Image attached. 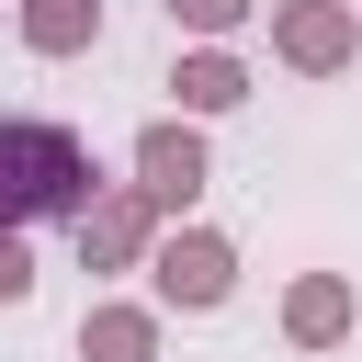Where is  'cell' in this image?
Wrapping results in <instances>:
<instances>
[{"instance_id": "4", "label": "cell", "mask_w": 362, "mask_h": 362, "mask_svg": "<svg viewBox=\"0 0 362 362\" xmlns=\"http://www.w3.org/2000/svg\"><path fill=\"white\" fill-rule=\"evenodd\" d=\"M260 23H272V57L294 79H339L362 57V11L351 0H260Z\"/></svg>"}, {"instance_id": "8", "label": "cell", "mask_w": 362, "mask_h": 362, "mask_svg": "<svg viewBox=\"0 0 362 362\" xmlns=\"http://www.w3.org/2000/svg\"><path fill=\"white\" fill-rule=\"evenodd\" d=\"M249 90H260V79H249V57H238V45H181V57H170V102H181L192 124L238 113Z\"/></svg>"}, {"instance_id": "7", "label": "cell", "mask_w": 362, "mask_h": 362, "mask_svg": "<svg viewBox=\"0 0 362 362\" xmlns=\"http://www.w3.org/2000/svg\"><path fill=\"white\" fill-rule=\"evenodd\" d=\"M158 328H170V305L147 294H90L79 305V362H158Z\"/></svg>"}, {"instance_id": "12", "label": "cell", "mask_w": 362, "mask_h": 362, "mask_svg": "<svg viewBox=\"0 0 362 362\" xmlns=\"http://www.w3.org/2000/svg\"><path fill=\"white\" fill-rule=\"evenodd\" d=\"M351 11H362V0H351Z\"/></svg>"}, {"instance_id": "2", "label": "cell", "mask_w": 362, "mask_h": 362, "mask_svg": "<svg viewBox=\"0 0 362 362\" xmlns=\"http://www.w3.org/2000/svg\"><path fill=\"white\" fill-rule=\"evenodd\" d=\"M147 294L170 305V317H215L226 294H238V238L226 226H158V249H147Z\"/></svg>"}, {"instance_id": "5", "label": "cell", "mask_w": 362, "mask_h": 362, "mask_svg": "<svg viewBox=\"0 0 362 362\" xmlns=\"http://www.w3.org/2000/svg\"><path fill=\"white\" fill-rule=\"evenodd\" d=\"M204 181H215V147H204V124H192V113H158V124L136 136V192H147V204L181 226V215L204 204Z\"/></svg>"}, {"instance_id": "1", "label": "cell", "mask_w": 362, "mask_h": 362, "mask_svg": "<svg viewBox=\"0 0 362 362\" xmlns=\"http://www.w3.org/2000/svg\"><path fill=\"white\" fill-rule=\"evenodd\" d=\"M102 192V158L79 124L57 113H0V226H45V215H79Z\"/></svg>"}, {"instance_id": "9", "label": "cell", "mask_w": 362, "mask_h": 362, "mask_svg": "<svg viewBox=\"0 0 362 362\" xmlns=\"http://www.w3.org/2000/svg\"><path fill=\"white\" fill-rule=\"evenodd\" d=\"M23 45L34 57H90L102 45V0H23Z\"/></svg>"}, {"instance_id": "6", "label": "cell", "mask_w": 362, "mask_h": 362, "mask_svg": "<svg viewBox=\"0 0 362 362\" xmlns=\"http://www.w3.org/2000/svg\"><path fill=\"white\" fill-rule=\"evenodd\" d=\"M351 328H362L351 272H294V283H283V339H294V351H339Z\"/></svg>"}, {"instance_id": "11", "label": "cell", "mask_w": 362, "mask_h": 362, "mask_svg": "<svg viewBox=\"0 0 362 362\" xmlns=\"http://www.w3.org/2000/svg\"><path fill=\"white\" fill-rule=\"evenodd\" d=\"M34 294V226H0V305Z\"/></svg>"}, {"instance_id": "10", "label": "cell", "mask_w": 362, "mask_h": 362, "mask_svg": "<svg viewBox=\"0 0 362 362\" xmlns=\"http://www.w3.org/2000/svg\"><path fill=\"white\" fill-rule=\"evenodd\" d=\"M260 23V0H170V34L181 45H238Z\"/></svg>"}, {"instance_id": "3", "label": "cell", "mask_w": 362, "mask_h": 362, "mask_svg": "<svg viewBox=\"0 0 362 362\" xmlns=\"http://www.w3.org/2000/svg\"><path fill=\"white\" fill-rule=\"evenodd\" d=\"M158 204L136 192V181H102L79 215H68V238H79V272H147V249H158Z\"/></svg>"}]
</instances>
